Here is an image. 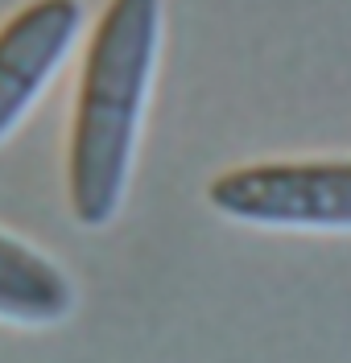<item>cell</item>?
<instances>
[{
	"instance_id": "cell-2",
	"label": "cell",
	"mask_w": 351,
	"mask_h": 363,
	"mask_svg": "<svg viewBox=\"0 0 351 363\" xmlns=\"http://www.w3.org/2000/svg\"><path fill=\"white\" fill-rule=\"evenodd\" d=\"M215 211L269 227H351V161L228 169L207 186Z\"/></svg>"
},
{
	"instance_id": "cell-1",
	"label": "cell",
	"mask_w": 351,
	"mask_h": 363,
	"mask_svg": "<svg viewBox=\"0 0 351 363\" xmlns=\"http://www.w3.org/2000/svg\"><path fill=\"white\" fill-rule=\"evenodd\" d=\"M157 42L162 0H108L87 38L67 149V194L83 227H104L124 199Z\"/></svg>"
},
{
	"instance_id": "cell-4",
	"label": "cell",
	"mask_w": 351,
	"mask_h": 363,
	"mask_svg": "<svg viewBox=\"0 0 351 363\" xmlns=\"http://www.w3.org/2000/svg\"><path fill=\"white\" fill-rule=\"evenodd\" d=\"M67 272L29 244L0 231V318L9 322H58L70 314Z\"/></svg>"
},
{
	"instance_id": "cell-3",
	"label": "cell",
	"mask_w": 351,
	"mask_h": 363,
	"mask_svg": "<svg viewBox=\"0 0 351 363\" xmlns=\"http://www.w3.org/2000/svg\"><path fill=\"white\" fill-rule=\"evenodd\" d=\"M79 29V0H29L0 25V136H9L54 79Z\"/></svg>"
}]
</instances>
